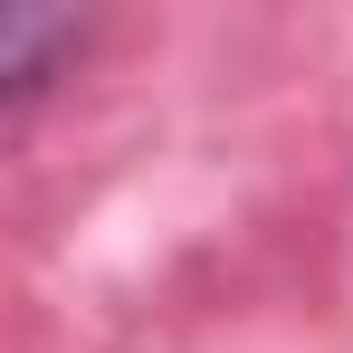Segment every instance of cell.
Returning <instances> with one entry per match:
<instances>
[{"mask_svg":"<svg viewBox=\"0 0 353 353\" xmlns=\"http://www.w3.org/2000/svg\"><path fill=\"white\" fill-rule=\"evenodd\" d=\"M48 48H77V19L67 10H0V77L10 86H39Z\"/></svg>","mask_w":353,"mask_h":353,"instance_id":"cell-1","label":"cell"}]
</instances>
